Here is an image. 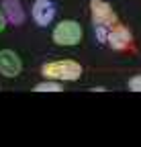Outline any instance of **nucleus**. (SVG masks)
Returning a JSON list of instances; mask_svg holds the SVG:
<instances>
[{
  "label": "nucleus",
  "mask_w": 141,
  "mask_h": 147,
  "mask_svg": "<svg viewBox=\"0 0 141 147\" xmlns=\"http://www.w3.org/2000/svg\"><path fill=\"white\" fill-rule=\"evenodd\" d=\"M109 33H111V29H109V27H96V25H94V35H96L98 43L107 45V41H109Z\"/></svg>",
  "instance_id": "nucleus-9"
},
{
  "label": "nucleus",
  "mask_w": 141,
  "mask_h": 147,
  "mask_svg": "<svg viewBox=\"0 0 141 147\" xmlns=\"http://www.w3.org/2000/svg\"><path fill=\"white\" fill-rule=\"evenodd\" d=\"M90 18L96 27L113 29L115 25H119V14L107 0H90Z\"/></svg>",
  "instance_id": "nucleus-3"
},
{
  "label": "nucleus",
  "mask_w": 141,
  "mask_h": 147,
  "mask_svg": "<svg viewBox=\"0 0 141 147\" xmlns=\"http://www.w3.org/2000/svg\"><path fill=\"white\" fill-rule=\"evenodd\" d=\"M107 45L113 49V51H119V53H135V39H133V33L125 27V25H115L109 33V41Z\"/></svg>",
  "instance_id": "nucleus-4"
},
{
  "label": "nucleus",
  "mask_w": 141,
  "mask_h": 147,
  "mask_svg": "<svg viewBox=\"0 0 141 147\" xmlns=\"http://www.w3.org/2000/svg\"><path fill=\"white\" fill-rule=\"evenodd\" d=\"M127 86H129L131 92H141V74H139V76H133V78L127 82Z\"/></svg>",
  "instance_id": "nucleus-10"
},
{
  "label": "nucleus",
  "mask_w": 141,
  "mask_h": 147,
  "mask_svg": "<svg viewBox=\"0 0 141 147\" xmlns=\"http://www.w3.org/2000/svg\"><path fill=\"white\" fill-rule=\"evenodd\" d=\"M43 78L57 80V82H76L82 78L84 67L74 59H53L41 65Z\"/></svg>",
  "instance_id": "nucleus-1"
},
{
  "label": "nucleus",
  "mask_w": 141,
  "mask_h": 147,
  "mask_svg": "<svg viewBox=\"0 0 141 147\" xmlns=\"http://www.w3.org/2000/svg\"><path fill=\"white\" fill-rule=\"evenodd\" d=\"M82 37H84V29L74 18H63L51 31V39L59 47H76L82 43Z\"/></svg>",
  "instance_id": "nucleus-2"
},
{
  "label": "nucleus",
  "mask_w": 141,
  "mask_h": 147,
  "mask_svg": "<svg viewBox=\"0 0 141 147\" xmlns=\"http://www.w3.org/2000/svg\"><path fill=\"white\" fill-rule=\"evenodd\" d=\"M31 16L35 25L39 27H47L53 23L55 18V4L51 0H35L33 2V8H31Z\"/></svg>",
  "instance_id": "nucleus-6"
},
{
  "label": "nucleus",
  "mask_w": 141,
  "mask_h": 147,
  "mask_svg": "<svg viewBox=\"0 0 141 147\" xmlns=\"http://www.w3.org/2000/svg\"><path fill=\"white\" fill-rule=\"evenodd\" d=\"M33 90H35V92H61L63 86H61V82H57V80H49V78H45L43 82L35 84Z\"/></svg>",
  "instance_id": "nucleus-8"
},
{
  "label": "nucleus",
  "mask_w": 141,
  "mask_h": 147,
  "mask_svg": "<svg viewBox=\"0 0 141 147\" xmlns=\"http://www.w3.org/2000/svg\"><path fill=\"white\" fill-rule=\"evenodd\" d=\"M6 25H8V21H6V16H4V12H2V8H0V33H4V29H6Z\"/></svg>",
  "instance_id": "nucleus-11"
},
{
  "label": "nucleus",
  "mask_w": 141,
  "mask_h": 147,
  "mask_svg": "<svg viewBox=\"0 0 141 147\" xmlns=\"http://www.w3.org/2000/svg\"><path fill=\"white\" fill-rule=\"evenodd\" d=\"M0 8H2L4 16L8 25H14V27H21L25 23V8L21 4V0H2V4H0Z\"/></svg>",
  "instance_id": "nucleus-7"
},
{
  "label": "nucleus",
  "mask_w": 141,
  "mask_h": 147,
  "mask_svg": "<svg viewBox=\"0 0 141 147\" xmlns=\"http://www.w3.org/2000/svg\"><path fill=\"white\" fill-rule=\"evenodd\" d=\"M23 71V61L12 49H0V74L4 78H16Z\"/></svg>",
  "instance_id": "nucleus-5"
}]
</instances>
